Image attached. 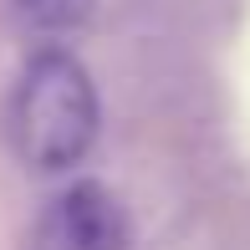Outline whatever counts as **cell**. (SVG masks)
Masks as SVG:
<instances>
[{
    "label": "cell",
    "mask_w": 250,
    "mask_h": 250,
    "mask_svg": "<svg viewBox=\"0 0 250 250\" xmlns=\"http://www.w3.org/2000/svg\"><path fill=\"white\" fill-rule=\"evenodd\" d=\"M92 10H97V0H16V16L36 36H66V31L87 26Z\"/></svg>",
    "instance_id": "3957f363"
},
{
    "label": "cell",
    "mask_w": 250,
    "mask_h": 250,
    "mask_svg": "<svg viewBox=\"0 0 250 250\" xmlns=\"http://www.w3.org/2000/svg\"><path fill=\"white\" fill-rule=\"evenodd\" d=\"M102 102L87 66L62 46H41L26 62L10 102V138L16 153L36 174H66L97 143Z\"/></svg>",
    "instance_id": "6da1fadb"
},
{
    "label": "cell",
    "mask_w": 250,
    "mask_h": 250,
    "mask_svg": "<svg viewBox=\"0 0 250 250\" xmlns=\"http://www.w3.org/2000/svg\"><path fill=\"white\" fill-rule=\"evenodd\" d=\"M128 245H133L128 209L97 179H77L72 189H62L41 220V250H128Z\"/></svg>",
    "instance_id": "7a4b0ae2"
}]
</instances>
